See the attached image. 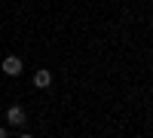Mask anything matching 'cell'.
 Listing matches in <instances>:
<instances>
[{
  "label": "cell",
  "instance_id": "1",
  "mask_svg": "<svg viewBox=\"0 0 153 138\" xmlns=\"http://www.w3.org/2000/svg\"><path fill=\"white\" fill-rule=\"evenodd\" d=\"M22 58L19 55H6L3 58V74H6V77H19V74H22Z\"/></svg>",
  "mask_w": 153,
  "mask_h": 138
},
{
  "label": "cell",
  "instance_id": "2",
  "mask_svg": "<svg viewBox=\"0 0 153 138\" xmlns=\"http://www.w3.org/2000/svg\"><path fill=\"white\" fill-rule=\"evenodd\" d=\"M6 120H9V126H25L28 114H25V107H22V104H12V107L6 110Z\"/></svg>",
  "mask_w": 153,
  "mask_h": 138
},
{
  "label": "cell",
  "instance_id": "5",
  "mask_svg": "<svg viewBox=\"0 0 153 138\" xmlns=\"http://www.w3.org/2000/svg\"><path fill=\"white\" fill-rule=\"evenodd\" d=\"M19 138H31V135H19Z\"/></svg>",
  "mask_w": 153,
  "mask_h": 138
},
{
  "label": "cell",
  "instance_id": "3",
  "mask_svg": "<svg viewBox=\"0 0 153 138\" xmlns=\"http://www.w3.org/2000/svg\"><path fill=\"white\" fill-rule=\"evenodd\" d=\"M34 86L37 89H49V86H52V74L49 71H37L34 74Z\"/></svg>",
  "mask_w": 153,
  "mask_h": 138
},
{
  "label": "cell",
  "instance_id": "4",
  "mask_svg": "<svg viewBox=\"0 0 153 138\" xmlns=\"http://www.w3.org/2000/svg\"><path fill=\"white\" fill-rule=\"evenodd\" d=\"M0 138H6V129H3V126H0Z\"/></svg>",
  "mask_w": 153,
  "mask_h": 138
}]
</instances>
